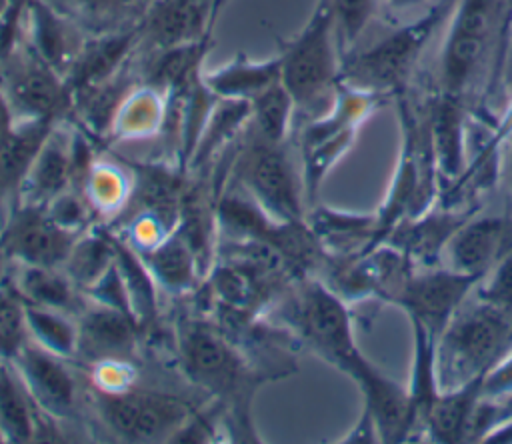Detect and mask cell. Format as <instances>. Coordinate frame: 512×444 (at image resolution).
Wrapping results in <instances>:
<instances>
[{"mask_svg": "<svg viewBox=\"0 0 512 444\" xmlns=\"http://www.w3.org/2000/svg\"><path fill=\"white\" fill-rule=\"evenodd\" d=\"M512 348V314L474 292L454 312L434 346L440 390L484 376Z\"/></svg>", "mask_w": 512, "mask_h": 444, "instance_id": "cell-1", "label": "cell"}, {"mask_svg": "<svg viewBox=\"0 0 512 444\" xmlns=\"http://www.w3.org/2000/svg\"><path fill=\"white\" fill-rule=\"evenodd\" d=\"M282 84L294 98L296 110H318L336 94L342 74V50L330 0H320L304 28L280 42Z\"/></svg>", "mask_w": 512, "mask_h": 444, "instance_id": "cell-2", "label": "cell"}, {"mask_svg": "<svg viewBox=\"0 0 512 444\" xmlns=\"http://www.w3.org/2000/svg\"><path fill=\"white\" fill-rule=\"evenodd\" d=\"M448 10L450 4L442 0L430 6L418 20L398 26L372 46L358 52H348L342 58L340 84L376 96L402 90L426 42L440 26Z\"/></svg>", "mask_w": 512, "mask_h": 444, "instance_id": "cell-3", "label": "cell"}, {"mask_svg": "<svg viewBox=\"0 0 512 444\" xmlns=\"http://www.w3.org/2000/svg\"><path fill=\"white\" fill-rule=\"evenodd\" d=\"M176 336L186 376L234 414L246 412L258 376L230 338L204 320H182Z\"/></svg>", "mask_w": 512, "mask_h": 444, "instance_id": "cell-4", "label": "cell"}, {"mask_svg": "<svg viewBox=\"0 0 512 444\" xmlns=\"http://www.w3.org/2000/svg\"><path fill=\"white\" fill-rule=\"evenodd\" d=\"M286 322L296 338L350 378L368 360L356 346L346 302L322 280H300L286 302Z\"/></svg>", "mask_w": 512, "mask_h": 444, "instance_id": "cell-5", "label": "cell"}, {"mask_svg": "<svg viewBox=\"0 0 512 444\" xmlns=\"http://www.w3.org/2000/svg\"><path fill=\"white\" fill-rule=\"evenodd\" d=\"M248 130V142L234 164L236 182L276 222H306L304 182L286 142H268L250 126Z\"/></svg>", "mask_w": 512, "mask_h": 444, "instance_id": "cell-6", "label": "cell"}, {"mask_svg": "<svg viewBox=\"0 0 512 444\" xmlns=\"http://www.w3.org/2000/svg\"><path fill=\"white\" fill-rule=\"evenodd\" d=\"M92 400L104 426L126 442H172L196 412L188 400L176 394L134 390L130 386L118 390L96 388Z\"/></svg>", "mask_w": 512, "mask_h": 444, "instance_id": "cell-7", "label": "cell"}, {"mask_svg": "<svg viewBox=\"0 0 512 444\" xmlns=\"http://www.w3.org/2000/svg\"><path fill=\"white\" fill-rule=\"evenodd\" d=\"M0 92L6 96L16 120L60 122L72 110L64 78L32 50L24 36L0 58Z\"/></svg>", "mask_w": 512, "mask_h": 444, "instance_id": "cell-8", "label": "cell"}, {"mask_svg": "<svg viewBox=\"0 0 512 444\" xmlns=\"http://www.w3.org/2000/svg\"><path fill=\"white\" fill-rule=\"evenodd\" d=\"M502 0H458L440 54L442 92L464 96L490 48Z\"/></svg>", "mask_w": 512, "mask_h": 444, "instance_id": "cell-9", "label": "cell"}, {"mask_svg": "<svg viewBox=\"0 0 512 444\" xmlns=\"http://www.w3.org/2000/svg\"><path fill=\"white\" fill-rule=\"evenodd\" d=\"M78 236L56 224L46 206L18 200L0 230V252L12 264L62 266Z\"/></svg>", "mask_w": 512, "mask_h": 444, "instance_id": "cell-10", "label": "cell"}, {"mask_svg": "<svg viewBox=\"0 0 512 444\" xmlns=\"http://www.w3.org/2000/svg\"><path fill=\"white\" fill-rule=\"evenodd\" d=\"M478 280L442 264L430 268L416 266L394 304L438 338L454 312L472 294Z\"/></svg>", "mask_w": 512, "mask_h": 444, "instance_id": "cell-11", "label": "cell"}, {"mask_svg": "<svg viewBox=\"0 0 512 444\" xmlns=\"http://www.w3.org/2000/svg\"><path fill=\"white\" fill-rule=\"evenodd\" d=\"M36 406L64 422L74 420L78 412V382L68 366V358L48 352L36 342L28 340L12 358Z\"/></svg>", "mask_w": 512, "mask_h": 444, "instance_id": "cell-12", "label": "cell"}, {"mask_svg": "<svg viewBox=\"0 0 512 444\" xmlns=\"http://www.w3.org/2000/svg\"><path fill=\"white\" fill-rule=\"evenodd\" d=\"M222 4L224 0H150L140 20V46L164 50L210 38Z\"/></svg>", "mask_w": 512, "mask_h": 444, "instance_id": "cell-13", "label": "cell"}, {"mask_svg": "<svg viewBox=\"0 0 512 444\" xmlns=\"http://www.w3.org/2000/svg\"><path fill=\"white\" fill-rule=\"evenodd\" d=\"M76 326V356L86 364L130 362L136 354L140 324L124 310L88 298L84 308L76 314Z\"/></svg>", "mask_w": 512, "mask_h": 444, "instance_id": "cell-14", "label": "cell"}, {"mask_svg": "<svg viewBox=\"0 0 512 444\" xmlns=\"http://www.w3.org/2000/svg\"><path fill=\"white\" fill-rule=\"evenodd\" d=\"M512 248V220L504 214H472L448 240L442 266L482 278Z\"/></svg>", "mask_w": 512, "mask_h": 444, "instance_id": "cell-15", "label": "cell"}, {"mask_svg": "<svg viewBox=\"0 0 512 444\" xmlns=\"http://www.w3.org/2000/svg\"><path fill=\"white\" fill-rule=\"evenodd\" d=\"M48 0H28L24 8V38L32 50L62 78L70 72L90 36Z\"/></svg>", "mask_w": 512, "mask_h": 444, "instance_id": "cell-16", "label": "cell"}, {"mask_svg": "<svg viewBox=\"0 0 512 444\" xmlns=\"http://www.w3.org/2000/svg\"><path fill=\"white\" fill-rule=\"evenodd\" d=\"M474 212V208H428L418 216L402 218L384 244L404 252L418 268L440 266L448 240Z\"/></svg>", "mask_w": 512, "mask_h": 444, "instance_id": "cell-17", "label": "cell"}, {"mask_svg": "<svg viewBox=\"0 0 512 444\" xmlns=\"http://www.w3.org/2000/svg\"><path fill=\"white\" fill-rule=\"evenodd\" d=\"M352 380L362 392V404H366L376 418L380 442L398 444L414 440V414L408 386L388 378L370 360Z\"/></svg>", "mask_w": 512, "mask_h": 444, "instance_id": "cell-18", "label": "cell"}, {"mask_svg": "<svg viewBox=\"0 0 512 444\" xmlns=\"http://www.w3.org/2000/svg\"><path fill=\"white\" fill-rule=\"evenodd\" d=\"M72 174L74 132L56 122L24 176L18 200L46 206L54 196L72 186Z\"/></svg>", "mask_w": 512, "mask_h": 444, "instance_id": "cell-19", "label": "cell"}, {"mask_svg": "<svg viewBox=\"0 0 512 444\" xmlns=\"http://www.w3.org/2000/svg\"><path fill=\"white\" fill-rule=\"evenodd\" d=\"M426 136L436 172L448 182L458 184L464 176L466 162V114L462 96L440 90L428 110Z\"/></svg>", "mask_w": 512, "mask_h": 444, "instance_id": "cell-20", "label": "cell"}, {"mask_svg": "<svg viewBox=\"0 0 512 444\" xmlns=\"http://www.w3.org/2000/svg\"><path fill=\"white\" fill-rule=\"evenodd\" d=\"M8 282L26 304L60 310L72 316H76L88 300L84 290L76 286L62 266L14 264Z\"/></svg>", "mask_w": 512, "mask_h": 444, "instance_id": "cell-21", "label": "cell"}, {"mask_svg": "<svg viewBox=\"0 0 512 444\" xmlns=\"http://www.w3.org/2000/svg\"><path fill=\"white\" fill-rule=\"evenodd\" d=\"M154 282L170 294H186L194 288L200 272V256L176 224L162 240L138 250Z\"/></svg>", "mask_w": 512, "mask_h": 444, "instance_id": "cell-22", "label": "cell"}, {"mask_svg": "<svg viewBox=\"0 0 512 444\" xmlns=\"http://www.w3.org/2000/svg\"><path fill=\"white\" fill-rule=\"evenodd\" d=\"M208 90L224 100L250 102L260 92L282 80L280 56L266 60H250L244 54H236L234 60L218 66L216 70L202 74Z\"/></svg>", "mask_w": 512, "mask_h": 444, "instance_id": "cell-23", "label": "cell"}, {"mask_svg": "<svg viewBox=\"0 0 512 444\" xmlns=\"http://www.w3.org/2000/svg\"><path fill=\"white\" fill-rule=\"evenodd\" d=\"M40 408L32 400L18 368L10 358H0V438L2 442L36 440Z\"/></svg>", "mask_w": 512, "mask_h": 444, "instance_id": "cell-24", "label": "cell"}, {"mask_svg": "<svg viewBox=\"0 0 512 444\" xmlns=\"http://www.w3.org/2000/svg\"><path fill=\"white\" fill-rule=\"evenodd\" d=\"M480 382H482V376L462 386L440 390L424 424V436L428 440L442 442V444L466 442L470 416L482 396Z\"/></svg>", "mask_w": 512, "mask_h": 444, "instance_id": "cell-25", "label": "cell"}, {"mask_svg": "<svg viewBox=\"0 0 512 444\" xmlns=\"http://www.w3.org/2000/svg\"><path fill=\"white\" fill-rule=\"evenodd\" d=\"M54 124L52 120H16L0 138V196L20 192L30 164Z\"/></svg>", "mask_w": 512, "mask_h": 444, "instance_id": "cell-26", "label": "cell"}, {"mask_svg": "<svg viewBox=\"0 0 512 444\" xmlns=\"http://www.w3.org/2000/svg\"><path fill=\"white\" fill-rule=\"evenodd\" d=\"M60 12L76 20L86 32L104 34L138 26L150 0H48Z\"/></svg>", "mask_w": 512, "mask_h": 444, "instance_id": "cell-27", "label": "cell"}, {"mask_svg": "<svg viewBox=\"0 0 512 444\" xmlns=\"http://www.w3.org/2000/svg\"><path fill=\"white\" fill-rule=\"evenodd\" d=\"M26 328H28V338L38 346L46 348L48 352L68 360L76 356V342H78L76 316L60 310H52V308L26 304Z\"/></svg>", "mask_w": 512, "mask_h": 444, "instance_id": "cell-28", "label": "cell"}, {"mask_svg": "<svg viewBox=\"0 0 512 444\" xmlns=\"http://www.w3.org/2000/svg\"><path fill=\"white\" fill-rule=\"evenodd\" d=\"M294 114V98L280 80L250 100L248 126L268 142H286Z\"/></svg>", "mask_w": 512, "mask_h": 444, "instance_id": "cell-29", "label": "cell"}, {"mask_svg": "<svg viewBox=\"0 0 512 444\" xmlns=\"http://www.w3.org/2000/svg\"><path fill=\"white\" fill-rule=\"evenodd\" d=\"M164 112L166 106L162 102V92L146 84L140 88L134 86L122 100L110 130L116 136H146L162 124Z\"/></svg>", "mask_w": 512, "mask_h": 444, "instance_id": "cell-30", "label": "cell"}, {"mask_svg": "<svg viewBox=\"0 0 512 444\" xmlns=\"http://www.w3.org/2000/svg\"><path fill=\"white\" fill-rule=\"evenodd\" d=\"M114 258L116 248L112 236H104L100 232H84L76 238L62 268L78 288L86 290L114 264Z\"/></svg>", "mask_w": 512, "mask_h": 444, "instance_id": "cell-31", "label": "cell"}, {"mask_svg": "<svg viewBox=\"0 0 512 444\" xmlns=\"http://www.w3.org/2000/svg\"><path fill=\"white\" fill-rule=\"evenodd\" d=\"M82 192L94 206L96 214L118 212L126 198L130 196L128 176L120 172V168L112 164H96L92 166Z\"/></svg>", "mask_w": 512, "mask_h": 444, "instance_id": "cell-32", "label": "cell"}, {"mask_svg": "<svg viewBox=\"0 0 512 444\" xmlns=\"http://www.w3.org/2000/svg\"><path fill=\"white\" fill-rule=\"evenodd\" d=\"M26 304L8 278L0 280V358H14L28 342Z\"/></svg>", "mask_w": 512, "mask_h": 444, "instance_id": "cell-33", "label": "cell"}, {"mask_svg": "<svg viewBox=\"0 0 512 444\" xmlns=\"http://www.w3.org/2000/svg\"><path fill=\"white\" fill-rule=\"evenodd\" d=\"M336 36L342 50V58L354 50L358 38L368 28L378 0H330Z\"/></svg>", "mask_w": 512, "mask_h": 444, "instance_id": "cell-34", "label": "cell"}, {"mask_svg": "<svg viewBox=\"0 0 512 444\" xmlns=\"http://www.w3.org/2000/svg\"><path fill=\"white\" fill-rule=\"evenodd\" d=\"M480 300L512 314V248L478 280L472 290Z\"/></svg>", "mask_w": 512, "mask_h": 444, "instance_id": "cell-35", "label": "cell"}, {"mask_svg": "<svg viewBox=\"0 0 512 444\" xmlns=\"http://www.w3.org/2000/svg\"><path fill=\"white\" fill-rule=\"evenodd\" d=\"M480 394L482 398H490L496 402L512 394V348L484 372L480 382Z\"/></svg>", "mask_w": 512, "mask_h": 444, "instance_id": "cell-36", "label": "cell"}, {"mask_svg": "<svg viewBox=\"0 0 512 444\" xmlns=\"http://www.w3.org/2000/svg\"><path fill=\"white\" fill-rule=\"evenodd\" d=\"M342 442H356V444L380 442V432H378L376 418H374V414L370 412V408L366 404H362V410H360V416H358L356 424L352 426L348 436L342 438Z\"/></svg>", "mask_w": 512, "mask_h": 444, "instance_id": "cell-37", "label": "cell"}, {"mask_svg": "<svg viewBox=\"0 0 512 444\" xmlns=\"http://www.w3.org/2000/svg\"><path fill=\"white\" fill-rule=\"evenodd\" d=\"M428 0H382V4H386V10L394 16H402L408 14L420 6H424Z\"/></svg>", "mask_w": 512, "mask_h": 444, "instance_id": "cell-38", "label": "cell"}, {"mask_svg": "<svg viewBox=\"0 0 512 444\" xmlns=\"http://www.w3.org/2000/svg\"><path fill=\"white\" fill-rule=\"evenodd\" d=\"M496 404H498V416H500V422H502L504 418H510V416H512V394H510L508 398H504V400L496 402Z\"/></svg>", "mask_w": 512, "mask_h": 444, "instance_id": "cell-39", "label": "cell"}, {"mask_svg": "<svg viewBox=\"0 0 512 444\" xmlns=\"http://www.w3.org/2000/svg\"><path fill=\"white\" fill-rule=\"evenodd\" d=\"M508 138H510V142H508V182H510V192H512V130H510V134H508Z\"/></svg>", "mask_w": 512, "mask_h": 444, "instance_id": "cell-40", "label": "cell"}, {"mask_svg": "<svg viewBox=\"0 0 512 444\" xmlns=\"http://www.w3.org/2000/svg\"><path fill=\"white\" fill-rule=\"evenodd\" d=\"M10 10V0H0V20L8 14Z\"/></svg>", "mask_w": 512, "mask_h": 444, "instance_id": "cell-41", "label": "cell"}, {"mask_svg": "<svg viewBox=\"0 0 512 444\" xmlns=\"http://www.w3.org/2000/svg\"><path fill=\"white\" fill-rule=\"evenodd\" d=\"M26 2H28V0H10V8H12V10H24Z\"/></svg>", "mask_w": 512, "mask_h": 444, "instance_id": "cell-42", "label": "cell"}]
</instances>
